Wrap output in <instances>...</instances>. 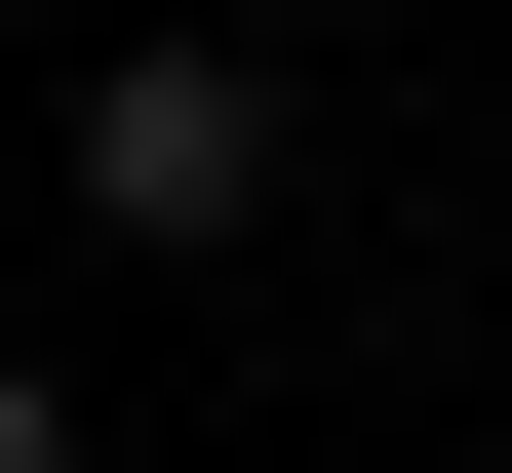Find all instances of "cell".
Instances as JSON below:
<instances>
[{
	"label": "cell",
	"mask_w": 512,
	"mask_h": 473,
	"mask_svg": "<svg viewBox=\"0 0 512 473\" xmlns=\"http://www.w3.org/2000/svg\"><path fill=\"white\" fill-rule=\"evenodd\" d=\"M79 237H276V40H119L79 79Z\"/></svg>",
	"instance_id": "cell-1"
},
{
	"label": "cell",
	"mask_w": 512,
	"mask_h": 473,
	"mask_svg": "<svg viewBox=\"0 0 512 473\" xmlns=\"http://www.w3.org/2000/svg\"><path fill=\"white\" fill-rule=\"evenodd\" d=\"M473 276H512V237H473Z\"/></svg>",
	"instance_id": "cell-3"
},
{
	"label": "cell",
	"mask_w": 512,
	"mask_h": 473,
	"mask_svg": "<svg viewBox=\"0 0 512 473\" xmlns=\"http://www.w3.org/2000/svg\"><path fill=\"white\" fill-rule=\"evenodd\" d=\"M0 473H79V395H40V355H0Z\"/></svg>",
	"instance_id": "cell-2"
}]
</instances>
